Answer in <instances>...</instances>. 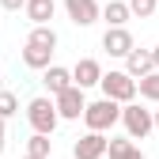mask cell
I'll list each match as a JSON object with an SVG mask.
<instances>
[{
	"label": "cell",
	"mask_w": 159,
	"mask_h": 159,
	"mask_svg": "<svg viewBox=\"0 0 159 159\" xmlns=\"http://www.w3.org/2000/svg\"><path fill=\"white\" fill-rule=\"evenodd\" d=\"M102 98H114V102H121V106H129V102H136V95H140V87H136V80L125 72V68H110L106 76H102Z\"/></svg>",
	"instance_id": "obj_1"
},
{
	"label": "cell",
	"mask_w": 159,
	"mask_h": 159,
	"mask_svg": "<svg viewBox=\"0 0 159 159\" xmlns=\"http://www.w3.org/2000/svg\"><path fill=\"white\" fill-rule=\"evenodd\" d=\"M117 121H121V102H114V98H95V102H87V114H84L87 133H106Z\"/></svg>",
	"instance_id": "obj_2"
},
{
	"label": "cell",
	"mask_w": 159,
	"mask_h": 159,
	"mask_svg": "<svg viewBox=\"0 0 159 159\" xmlns=\"http://www.w3.org/2000/svg\"><path fill=\"white\" fill-rule=\"evenodd\" d=\"M27 121H30V129H34V133L53 136L57 121H61V114H57V102H53V98H46V95L30 98V102H27Z\"/></svg>",
	"instance_id": "obj_3"
},
{
	"label": "cell",
	"mask_w": 159,
	"mask_h": 159,
	"mask_svg": "<svg viewBox=\"0 0 159 159\" xmlns=\"http://www.w3.org/2000/svg\"><path fill=\"white\" fill-rule=\"evenodd\" d=\"M121 125H125L129 140H144L148 133H155V114L144 110L140 102H129V106H121Z\"/></svg>",
	"instance_id": "obj_4"
},
{
	"label": "cell",
	"mask_w": 159,
	"mask_h": 159,
	"mask_svg": "<svg viewBox=\"0 0 159 159\" xmlns=\"http://www.w3.org/2000/svg\"><path fill=\"white\" fill-rule=\"evenodd\" d=\"M53 102H57V114H61V121H80V117L87 114V98H84V87H68L65 95H57Z\"/></svg>",
	"instance_id": "obj_5"
},
{
	"label": "cell",
	"mask_w": 159,
	"mask_h": 159,
	"mask_svg": "<svg viewBox=\"0 0 159 159\" xmlns=\"http://www.w3.org/2000/svg\"><path fill=\"white\" fill-rule=\"evenodd\" d=\"M106 148H110L106 133H84V136H76V144H72V159H102Z\"/></svg>",
	"instance_id": "obj_6"
},
{
	"label": "cell",
	"mask_w": 159,
	"mask_h": 159,
	"mask_svg": "<svg viewBox=\"0 0 159 159\" xmlns=\"http://www.w3.org/2000/svg\"><path fill=\"white\" fill-rule=\"evenodd\" d=\"M102 49L110 53V57H125L136 49V42H133V30L129 27H106V34H102Z\"/></svg>",
	"instance_id": "obj_7"
},
{
	"label": "cell",
	"mask_w": 159,
	"mask_h": 159,
	"mask_svg": "<svg viewBox=\"0 0 159 159\" xmlns=\"http://www.w3.org/2000/svg\"><path fill=\"white\" fill-rule=\"evenodd\" d=\"M65 11L76 27H91L102 19V8H98V0H65Z\"/></svg>",
	"instance_id": "obj_8"
},
{
	"label": "cell",
	"mask_w": 159,
	"mask_h": 159,
	"mask_svg": "<svg viewBox=\"0 0 159 159\" xmlns=\"http://www.w3.org/2000/svg\"><path fill=\"white\" fill-rule=\"evenodd\" d=\"M102 65H98L95 61V57H80V61H76V68H72V80H76V87H98V84H102Z\"/></svg>",
	"instance_id": "obj_9"
},
{
	"label": "cell",
	"mask_w": 159,
	"mask_h": 159,
	"mask_svg": "<svg viewBox=\"0 0 159 159\" xmlns=\"http://www.w3.org/2000/svg\"><path fill=\"white\" fill-rule=\"evenodd\" d=\"M42 84L49 87V98H57V95H65L68 87H76V80H72V68L49 65V68H46V76H42Z\"/></svg>",
	"instance_id": "obj_10"
},
{
	"label": "cell",
	"mask_w": 159,
	"mask_h": 159,
	"mask_svg": "<svg viewBox=\"0 0 159 159\" xmlns=\"http://www.w3.org/2000/svg\"><path fill=\"white\" fill-rule=\"evenodd\" d=\"M125 72L140 84L144 76H152L155 72V61H152V49H133L129 57H125Z\"/></svg>",
	"instance_id": "obj_11"
},
{
	"label": "cell",
	"mask_w": 159,
	"mask_h": 159,
	"mask_svg": "<svg viewBox=\"0 0 159 159\" xmlns=\"http://www.w3.org/2000/svg\"><path fill=\"white\" fill-rule=\"evenodd\" d=\"M53 11H57L53 0H27V19H30L34 27H49Z\"/></svg>",
	"instance_id": "obj_12"
},
{
	"label": "cell",
	"mask_w": 159,
	"mask_h": 159,
	"mask_svg": "<svg viewBox=\"0 0 159 159\" xmlns=\"http://www.w3.org/2000/svg\"><path fill=\"white\" fill-rule=\"evenodd\" d=\"M110 159H144V152L136 148L129 136H110V148H106Z\"/></svg>",
	"instance_id": "obj_13"
},
{
	"label": "cell",
	"mask_w": 159,
	"mask_h": 159,
	"mask_svg": "<svg viewBox=\"0 0 159 159\" xmlns=\"http://www.w3.org/2000/svg\"><path fill=\"white\" fill-rule=\"evenodd\" d=\"M102 19H106V27H125L133 11H129V0H110V4L102 8Z\"/></svg>",
	"instance_id": "obj_14"
},
{
	"label": "cell",
	"mask_w": 159,
	"mask_h": 159,
	"mask_svg": "<svg viewBox=\"0 0 159 159\" xmlns=\"http://www.w3.org/2000/svg\"><path fill=\"white\" fill-rule=\"evenodd\" d=\"M27 46H34V49H49V53H57V30H53V27H34V30L27 34Z\"/></svg>",
	"instance_id": "obj_15"
},
{
	"label": "cell",
	"mask_w": 159,
	"mask_h": 159,
	"mask_svg": "<svg viewBox=\"0 0 159 159\" xmlns=\"http://www.w3.org/2000/svg\"><path fill=\"white\" fill-rule=\"evenodd\" d=\"M49 49H34V46H23V65L27 68H34V72H46L49 68Z\"/></svg>",
	"instance_id": "obj_16"
},
{
	"label": "cell",
	"mask_w": 159,
	"mask_h": 159,
	"mask_svg": "<svg viewBox=\"0 0 159 159\" xmlns=\"http://www.w3.org/2000/svg\"><path fill=\"white\" fill-rule=\"evenodd\" d=\"M49 152H53V140H49V136H42V133H34L30 140H27V155H38V159H49Z\"/></svg>",
	"instance_id": "obj_17"
},
{
	"label": "cell",
	"mask_w": 159,
	"mask_h": 159,
	"mask_svg": "<svg viewBox=\"0 0 159 159\" xmlns=\"http://www.w3.org/2000/svg\"><path fill=\"white\" fill-rule=\"evenodd\" d=\"M140 98H148V102H159V72H152V76H144L140 84Z\"/></svg>",
	"instance_id": "obj_18"
},
{
	"label": "cell",
	"mask_w": 159,
	"mask_h": 159,
	"mask_svg": "<svg viewBox=\"0 0 159 159\" xmlns=\"http://www.w3.org/2000/svg\"><path fill=\"white\" fill-rule=\"evenodd\" d=\"M155 8H159V0H129V11H133L136 19H152Z\"/></svg>",
	"instance_id": "obj_19"
},
{
	"label": "cell",
	"mask_w": 159,
	"mask_h": 159,
	"mask_svg": "<svg viewBox=\"0 0 159 159\" xmlns=\"http://www.w3.org/2000/svg\"><path fill=\"white\" fill-rule=\"evenodd\" d=\"M11 114H19V98L11 91H0V121H8Z\"/></svg>",
	"instance_id": "obj_20"
},
{
	"label": "cell",
	"mask_w": 159,
	"mask_h": 159,
	"mask_svg": "<svg viewBox=\"0 0 159 159\" xmlns=\"http://www.w3.org/2000/svg\"><path fill=\"white\" fill-rule=\"evenodd\" d=\"M4 11H27V0H0Z\"/></svg>",
	"instance_id": "obj_21"
},
{
	"label": "cell",
	"mask_w": 159,
	"mask_h": 159,
	"mask_svg": "<svg viewBox=\"0 0 159 159\" xmlns=\"http://www.w3.org/2000/svg\"><path fill=\"white\" fill-rule=\"evenodd\" d=\"M4 136H8V129H4V121H0V155H4Z\"/></svg>",
	"instance_id": "obj_22"
},
{
	"label": "cell",
	"mask_w": 159,
	"mask_h": 159,
	"mask_svg": "<svg viewBox=\"0 0 159 159\" xmlns=\"http://www.w3.org/2000/svg\"><path fill=\"white\" fill-rule=\"evenodd\" d=\"M152 61H155V72H159V46L152 49Z\"/></svg>",
	"instance_id": "obj_23"
},
{
	"label": "cell",
	"mask_w": 159,
	"mask_h": 159,
	"mask_svg": "<svg viewBox=\"0 0 159 159\" xmlns=\"http://www.w3.org/2000/svg\"><path fill=\"white\" fill-rule=\"evenodd\" d=\"M152 114H155V133H159V110H152Z\"/></svg>",
	"instance_id": "obj_24"
},
{
	"label": "cell",
	"mask_w": 159,
	"mask_h": 159,
	"mask_svg": "<svg viewBox=\"0 0 159 159\" xmlns=\"http://www.w3.org/2000/svg\"><path fill=\"white\" fill-rule=\"evenodd\" d=\"M23 159H38V155H23Z\"/></svg>",
	"instance_id": "obj_25"
}]
</instances>
